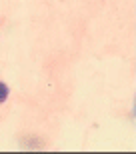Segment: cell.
Wrapping results in <instances>:
<instances>
[{"label": "cell", "instance_id": "6da1fadb", "mask_svg": "<svg viewBox=\"0 0 136 154\" xmlns=\"http://www.w3.org/2000/svg\"><path fill=\"white\" fill-rule=\"evenodd\" d=\"M6 96H8V90H6V86H4V84H0V104L6 100Z\"/></svg>", "mask_w": 136, "mask_h": 154}]
</instances>
